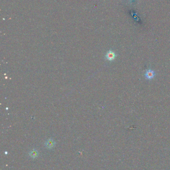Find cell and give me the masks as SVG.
Instances as JSON below:
<instances>
[{"label": "cell", "mask_w": 170, "mask_h": 170, "mask_svg": "<svg viewBox=\"0 0 170 170\" xmlns=\"http://www.w3.org/2000/svg\"><path fill=\"white\" fill-rule=\"evenodd\" d=\"M29 155L32 158H35L38 156V152L36 149H33L29 152Z\"/></svg>", "instance_id": "cell-4"}, {"label": "cell", "mask_w": 170, "mask_h": 170, "mask_svg": "<svg viewBox=\"0 0 170 170\" xmlns=\"http://www.w3.org/2000/svg\"><path fill=\"white\" fill-rule=\"evenodd\" d=\"M155 76V73L154 71L151 70H148L145 74V77L148 79H152Z\"/></svg>", "instance_id": "cell-3"}, {"label": "cell", "mask_w": 170, "mask_h": 170, "mask_svg": "<svg viewBox=\"0 0 170 170\" xmlns=\"http://www.w3.org/2000/svg\"><path fill=\"white\" fill-rule=\"evenodd\" d=\"M55 145H56V142L52 138L48 139L45 143V147L49 149L54 147Z\"/></svg>", "instance_id": "cell-2"}, {"label": "cell", "mask_w": 170, "mask_h": 170, "mask_svg": "<svg viewBox=\"0 0 170 170\" xmlns=\"http://www.w3.org/2000/svg\"><path fill=\"white\" fill-rule=\"evenodd\" d=\"M116 54H115V53L113 51L111 50H109L106 53V59L109 61H112L115 59V58L116 57Z\"/></svg>", "instance_id": "cell-1"}]
</instances>
